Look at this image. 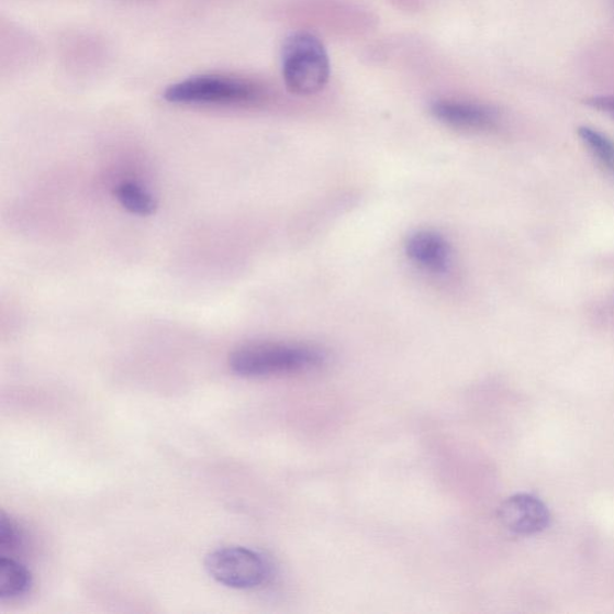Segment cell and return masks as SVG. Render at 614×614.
Returning a JSON list of instances; mask_svg holds the SVG:
<instances>
[{
    "label": "cell",
    "mask_w": 614,
    "mask_h": 614,
    "mask_svg": "<svg viewBox=\"0 0 614 614\" xmlns=\"http://www.w3.org/2000/svg\"><path fill=\"white\" fill-rule=\"evenodd\" d=\"M205 569L216 582L233 590H254L266 583L270 574L268 560L242 546L221 547L209 554Z\"/></svg>",
    "instance_id": "cell-4"
},
{
    "label": "cell",
    "mask_w": 614,
    "mask_h": 614,
    "mask_svg": "<svg viewBox=\"0 0 614 614\" xmlns=\"http://www.w3.org/2000/svg\"><path fill=\"white\" fill-rule=\"evenodd\" d=\"M286 88L298 97L317 94L331 77L328 52L320 38L308 32L287 37L282 49Z\"/></svg>",
    "instance_id": "cell-2"
},
{
    "label": "cell",
    "mask_w": 614,
    "mask_h": 614,
    "mask_svg": "<svg viewBox=\"0 0 614 614\" xmlns=\"http://www.w3.org/2000/svg\"><path fill=\"white\" fill-rule=\"evenodd\" d=\"M114 194L118 202L135 215L149 216L158 208L153 194L134 181L122 182L115 188Z\"/></svg>",
    "instance_id": "cell-9"
},
{
    "label": "cell",
    "mask_w": 614,
    "mask_h": 614,
    "mask_svg": "<svg viewBox=\"0 0 614 614\" xmlns=\"http://www.w3.org/2000/svg\"><path fill=\"white\" fill-rule=\"evenodd\" d=\"M500 517L507 529L517 534H533L547 526L548 512L532 495L517 494L502 505Z\"/></svg>",
    "instance_id": "cell-7"
},
{
    "label": "cell",
    "mask_w": 614,
    "mask_h": 614,
    "mask_svg": "<svg viewBox=\"0 0 614 614\" xmlns=\"http://www.w3.org/2000/svg\"><path fill=\"white\" fill-rule=\"evenodd\" d=\"M587 107L604 112L614 118V96H598L584 100Z\"/></svg>",
    "instance_id": "cell-12"
},
{
    "label": "cell",
    "mask_w": 614,
    "mask_h": 614,
    "mask_svg": "<svg viewBox=\"0 0 614 614\" xmlns=\"http://www.w3.org/2000/svg\"><path fill=\"white\" fill-rule=\"evenodd\" d=\"M431 112L440 123L469 132L493 129L500 120L498 110L472 101L438 100L431 104Z\"/></svg>",
    "instance_id": "cell-5"
},
{
    "label": "cell",
    "mask_w": 614,
    "mask_h": 614,
    "mask_svg": "<svg viewBox=\"0 0 614 614\" xmlns=\"http://www.w3.org/2000/svg\"><path fill=\"white\" fill-rule=\"evenodd\" d=\"M258 86L225 76H194L169 86L164 99L182 104H247L264 97Z\"/></svg>",
    "instance_id": "cell-3"
},
{
    "label": "cell",
    "mask_w": 614,
    "mask_h": 614,
    "mask_svg": "<svg viewBox=\"0 0 614 614\" xmlns=\"http://www.w3.org/2000/svg\"><path fill=\"white\" fill-rule=\"evenodd\" d=\"M406 254L413 264L433 272H447L451 264V247L446 238L434 231H420L406 243Z\"/></svg>",
    "instance_id": "cell-6"
},
{
    "label": "cell",
    "mask_w": 614,
    "mask_h": 614,
    "mask_svg": "<svg viewBox=\"0 0 614 614\" xmlns=\"http://www.w3.org/2000/svg\"><path fill=\"white\" fill-rule=\"evenodd\" d=\"M324 351L300 344L263 343L235 349L230 356L231 370L241 377L260 378L306 372L321 368Z\"/></svg>",
    "instance_id": "cell-1"
},
{
    "label": "cell",
    "mask_w": 614,
    "mask_h": 614,
    "mask_svg": "<svg viewBox=\"0 0 614 614\" xmlns=\"http://www.w3.org/2000/svg\"><path fill=\"white\" fill-rule=\"evenodd\" d=\"M578 134L594 158L614 175V141L590 126H580Z\"/></svg>",
    "instance_id": "cell-10"
},
{
    "label": "cell",
    "mask_w": 614,
    "mask_h": 614,
    "mask_svg": "<svg viewBox=\"0 0 614 614\" xmlns=\"http://www.w3.org/2000/svg\"><path fill=\"white\" fill-rule=\"evenodd\" d=\"M32 574L20 561L3 556L0 559V599L16 600L31 591Z\"/></svg>",
    "instance_id": "cell-8"
},
{
    "label": "cell",
    "mask_w": 614,
    "mask_h": 614,
    "mask_svg": "<svg viewBox=\"0 0 614 614\" xmlns=\"http://www.w3.org/2000/svg\"><path fill=\"white\" fill-rule=\"evenodd\" d=\"M25 535L14 520L4 513L0 516V551L16 554L24 546Z\"/></svg>",
    "instance_id": "cell-11"
}]
</instances>
